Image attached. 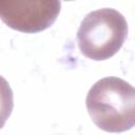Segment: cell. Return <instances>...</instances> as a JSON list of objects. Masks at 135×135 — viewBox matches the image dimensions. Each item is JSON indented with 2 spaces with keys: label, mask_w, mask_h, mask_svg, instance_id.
<instances>
[{
  "label": "cell",
  "mask_w": 135,
  "mask_h": 135,
  "mask_svg": "<svg viewBox=\"0 0 135 135\" xmlns=\"http://www.w3.org/2000/svg\"><path fill=\"white\" fill-rule=\"evenodd\" d=\"M85 104L93 122L101 130L120 133L135 124V90L118 77H105L90 89Z\"/></svg>",
  "instance_id": "6da1fadb"
},
{
  "label": "cell",
  "mask_w": 135,
  "mask_h": 135,
  "mask_svg": "<svg viewBox=\"0 0 135 135\" xmlns=\"http://www.w3.org/2000/svg\"><path fill=\"white\" fill-rule=\"evenodd\" d=\"M128 36L126 18L114 8H100L89 13L80 23L77 41L81 54L100 61L113 57Z\"/></svg>",
  "instance_id": "7a4b0ae2"
},
{
  "label": "cell",
  "mask_w": 135,
  "mask_h": 135,
  "mask_svg": "<svg viewBox=\"0 0 135 135\" xmlns=\"http://www.w3.org/2000/svg\"><path fill=\"white\" fill-rule=\"evenodd\" d=\"M60 1H0V19L11 28L34 34L54 24Z\"/></svg>",
  "instance_id": "3957f363"
},
{
  "label": "cell",
  "mask_w": 135,
  "mask_h": 135,
  "mask_svg": "<svg viewBox=\"0 0 135 135\" xmlns=\"http://www.w3.org/2000/svg\"><path fill=\"white\" fill-rule=\"evenodd\" d=\"M14 108V95L9 83L0 75V129H2L12 114Z\"/></svg>",
  "instance_id": "277c9868"
}]
</instances>
